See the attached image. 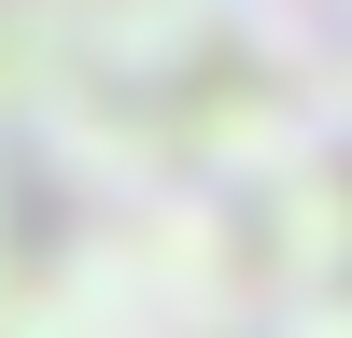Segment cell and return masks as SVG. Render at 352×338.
I'll return each mask as SVG.
<instances>
[{
    "instance_id": "1",
    "label": "cell",
    "mask_w": 352,
    "mask_h": 338,
    "mask_svg": "<svg viewBox=\"0 0 352 338\" xmlns=\"http://www.w3.org/2000/svg\"><path fill=\"white\" fill-rule=\"evenodd\" d=\"M0 338H352V0H0Z\"/></svg>"
}]
</instances>
